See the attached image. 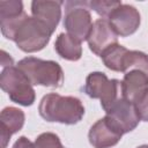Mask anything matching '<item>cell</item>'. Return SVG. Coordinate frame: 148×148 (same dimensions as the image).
<instances>
[{
    "label": "cell",
    "instance_id": "1",
    "mask_svg": "<svg viewBox=\"0 0 148 148\" xmlns=\"http://www.w3.org/2000/svg\"><path fill=\"white\" fill-rule=\"evenodd\" d=\"M0 29L3 37L15 42L16 46L25 53L43 50L53 34L45 23L27 13L13 18L0 20Z\"/></svg>",
    "mask_w": 148,
    "mask_h": 148
},
{
    "label": "cell",
    "instance_id": "2",
    "mask_svg": "<svg viewBox=\"0 0 148 148\" xmlns=\"http://www.w3.org/2000/svg\"><path fill=\"white\" fill-rule=\"evenodd\" d=\"M39 116L49 123L75 125L84 116L82 102L74 96H61L50 92L43 96L38 105Z\"/></svg>",
    "mask_w": 148,
    "mask_h": 148
},
{
    "label": "cell",
    "instance_id": "3",
    "mask_svg": "<svg viewBox=\"0 0 148 148\" xmlns=\"http://www.w3.org/2000/svg\"><path fill=\"white\" fill-rule=\"evenodd\" d=\"M16 67L29 79L32 86L57 89L64 83V71L57 61L25 57L17 62Z\"/></svg>",
    "mask_w": 148,
    "mask_h": 148
},
{
    "label": "cell",
    "instance_id": "4",
    "mask_svg": "<svg viewBox=\"0 0 148 148\" xmlns=\"http://www.w3.org/2000/svg\"><path fill=\"white\" fill-rule=\"evenodd\" d=\"M83 91L90 98H98L106 112L116 102L124 97L121 81L109 79L103 72H91L86 77Z\"/></svg>",
    "mask_w": 148,
    "mask_h": 148
},
{
    "label": "cell",
    "instance_id": "5",
    "mask_svg": "<svg viewBox=\"0 0 148 148\" xmlns=\"http://www.w3.org/2000/svg\"><path fill=\"white\" fill-rule=\"evenodd\" d=\"M0 87L12 102L22 106H30L36 99V92L31 82L16 66L2 68Z\"/></svg>",
    "mask_w": 148,
    "mask_h": 148
},
{
    "label": "cell",
    "instance_id": "6",
    "mask_svg": "<svg viewBox=\"0 0 148 148\" xmlns=\"http://www.w3.org/2000/svg\"><path fill=\"white\" fill-rule=\"evenodd\" d=\"M64 28L67 34L79 42L87 40L92 28L91 14L89 12L88 1L69 0L65 3Z\"/></svg>",
    "mask_w": 148,
    "mask_h": 148
},
{
    "label": "cell",
    "instance_id": "7",
    "mask_svg": "<svg viewBox=\"0 0 148 148\" xmlns=\"http://www.w3.org/2000/svg\"><path fill=\"white\" fill-rule=\"evenodd\" d=\"M105 117L123 134L135 130L141 120L136 105L128 102L124 97L116 102L105 112Z\"/></svg>",
    "mask_w": 148,
    "mask_h": 148
},
{
    "label": "cell",
    "instance_id": "8",
    "mask_svg": "<svg viewBox=\"0 0 148 148\" xmlns=\"http://www.w3.org/2000/svg\"><path fill=\"white\" fill-rule=\"evenodd\" d=\"M110 24L118 36L127 37L133 35L140 27L141 16L139 10L128 3H121L108 17Z\"/></svg>",
    "mask_w": 148,
    "mask_h": 148
},
{
    "label": "cell",
    "instance_id": "9",
    "mask_svg": "<svg viewBox=\"0 0 148 148\" xmlns=\"http://www.w3.org/2000/svg\"><path fill=\"white\" fill-rule=\"evenodd\" d=\"M89 49L96 56H102L109 47L118 44V35L108 18H97L87 39Z\"/></svg>",
    "mask_w": 148,
    "mask_h": 148
},
{
    "label": "cell",
    "instance_id": "10",
    "mask_svg": "<svg viewBox=\"0 0 148 148\" xmlns=\"http://www.w3.org/2000/svg\"><path fill=\"white\" fill-rule=\"evenodd\" d=\"M123 136L106 117L98 119L89 130L88 139L94 148H111L116 146Z\"/></svg>",
    "mask_w": 148,
    "mask_h": 148
},
{
    "label": "cell",
    "instance_id": "11",
    "mask_svg": "<svg viewBox=\"0 0 148 148\" xmlns=\"http://www.w3.org/2000/svg\"><path fill=\"white\" fill-rule=\"evenodd\" d=\"M124 98L138 104L148 91V75L140 69H132L124 74L121 80Z\"/></svg>",
    "mask_w": 148,
    "mask_h": 148
},
{
    "label": "cell",
    "instance_id": "12",
    "mask_svg": "<svg viewBox=\"0 0 148 148\" xmlns=\"http://www.w3.org/2000/svg\"><path fill=\"white\" fill-rule=\"evenodd\" d=\"M64 3L60 0H34L31 2V14L54 32L61 18V7Z\"/></svg>",
    "mask_w": 148,
    "mask_h": 148
},
{
    "label": "cell",
    "instance_id": "13",
    "mask_svg": "<svg viewBox=\"0 0 148 148\" xmlns=\"http://www.w3.org/2000/svg\"><path fill=\"white\" fill-rule=\"evenodd\" d=\"M25 121L24 112L15 106H6L0 113L1 148H6L10 136L22 130Z\"/></svg>",
    "mask_w": 148,
    "mask_h": 148
},
{
    "label": "cell",
    "instance_id": "14",
    "mask_svg": "<svg viewBox=\"0 0 148 148\" xmlns=\"http://www.w3.org/2000/svg\"><path fill=\"white\" fill-rule=\"evenodd\" d=\"M54 50L59 57L69 61H77L82 57V46L81 42L69 36L67 32H61L58 35Z\"/></svg>",
    "mask_w": 148,
    "mask_h": 148
},
{
    "label": "cell",
    "instance_id": "15",
    "mask_svg": "<svg viewBox=\"0 0 148 148\" xmlns=\"http://www.w3.org/2000/svg\"><path fill=\"white\" fill-rule=\"evenodd\" d=\"M128 52V49L120 44H116L111 47H109L106 51H104L101 56L103 64L106 68L113 71V72H121L124 69V60Z\"/></svg>",
    "mask_w": 148,
    "mask_h": 148
},
{
    "label": "cell",
    "instance_id": "16",
    "mask_svg": "<svg viewBox=\"0 0 148 148\" xmlns=\"http://www.w3.org/2000/svg\"><path fill=\"white\" fill-rule=\"evenodd\" d=\"M132 69H140L148 75V56L142 51L128 50L125 60H124V71L125 74Z\"/></svg>",
    "mask_w": 148,
    "mask_h": 148
},
{
    "label": "cell",
    "instance_id": "17",
    "mask_svg": "<svg viewBox=\"0 0 148 148\" xmlns=\"http://www.w3.org/2000/svg\"><path fill=\"white\" fill-rule=\"evenodd\" d=\"M120 5H121V1H114V0H90L88 1L89 9H92L103 18H108L111 15V13L116 8H118Z\"/></svg>",
    "mask_w": 148,
    "mask_h": 148
},
{
    "label": "cell",
    "instance_id": "18",
    "mask_svg": "<svg viewBox=\"0 0 148 148\" xmlns=\"http://www.w3.org/2000/svg\"><path fill=\"white\" fill-rule=\"evenodd\" d=\"M23 2L21 0H1L0 1V20L16 17L22 15Z\"/></svg>",
    "mask_w": 148,
    "mask_h": 148
},
{
    "label": "cell",
    "instance_id": "19",
    "mask_svg": "<svg viewBox=\"0 0 148 148\" xmlns=\"http://www.w3.org/2000/svg\"><path fill=\"white\" fill-rule=\"evenodd\" d=\"M36 148H65L60 138L52 132H44L39 134L35 140Z\"/></svg>",
    "mask_w": 148,
    "mask_h": 148
},
{
    "label": "cell",
    "instance_id": "20",
    "mask_svg": "<svg viewBox=\"0 0 148 148\" xmlns=\"http://www.w3.org/2000/svg\"><path fill=\"white\" fill-rule=\"evenodd\" d=\"M135 105H136V109H138L141 120L148 121V91L145 94V96L141 98V101Z\"/></svg>",
    "mask_w": 148,
    "mask_h": 148
},
{
    "label": "cell",
    "instance_id": "21",
    "mask_svg": "<svg viewBox=\"0 0 148 148\" xmlns=\"http://www.w3.org/2000/svg\"><path fill=\"white\" fill-rule=\"evenodd\" d=\"M12 148H36L35 142H31L27 136H20L13 145Z\"/></svg>",
    "mask_w": 148,
    "mask_h": 148
},
{
    "label": "cell",
    "instance_id": "22",
    "mask_svg": "<svg viewBox=\"0 0 148 148\" xmlns=\"http://www.w3.org/2000/svg\"><path fill=\"white\" fill-rule=\"evenodd\" d=\"M1 66L3 68L6 67H10V66H14V61H13V58L6 52V51H1Z\"/></svg>",
    "mask_w": 148,
    "mask_h": 148
},
{
    "label": "cell",
    "instance_id": "23",
    "mask_svg": "<svg viewBox=\"0 0 148 148\" xmlns=\"http://www.w3.org/2000/svg\"><path fill=\"white\" fill-rule=\"evenodd\" d=\"M136 148H148V145H142V146H139Z\"/></svg>",
    "mask_w": 148,
    "mask_h": 148
}]
</instances>
